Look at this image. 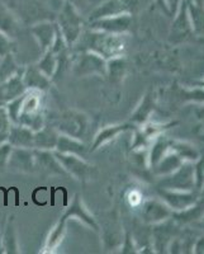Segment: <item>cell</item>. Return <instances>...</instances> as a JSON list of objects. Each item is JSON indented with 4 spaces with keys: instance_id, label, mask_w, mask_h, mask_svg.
Masks as SVG:
<instances>
[{
    "instance_id": "cell-1",
    "label": "cell",
    "mask_w": 204,
    "mask_h": 254,
    "mask_svg": "<svg viewBox=\"0 0 204 254\" xmlns=\"http://www.w3.org/2000/svg\"><path fill=\"white\" fill-rule=\"evenodd\" d=\"M74 52L89 51L102 56L106 61L121 58L124 50L122 35H113L98 29L84 28L79 40L71 47Z\"/></svg>"
},
{
    "instance_id": "cell-2",
    "label": "cell",
    "mask_w": 204,
    "mask_h": 254,
    "mask_svg": "<svg viewBox=\"0 0 204 254\" xmlns=\"http://www.w3.org/2000/svg\"><path fill=\"white\" fill-rule=\"evenodd\" d=\"M61 3L62 5L58 10L56 24L66 40L67 46L71 50L87 26V20L84 19L83 15L79 13V9L74 4L67 0H61Z\"/></svg>"
},
{
    "instance_id": "cell-3",
    "label": "cell",
    "mask_w": 204,
    "mask_h": 254,
    "mask_svg": "<svg viewBox=\"0 0 204 254\" xmlns=\"http://www.w3.org/2000/svg\"><path fill=\"white\" fill-rule=\"evenodd\" d=\"M45 94L46 93L38 92V90H27L24 93L23 104H22L18 124L29 127L35 132L45 126L46 124Z\"/></svg>"
},
{
    "instance_id": "cell-4",
    "label": "cell",
    "mask_w": 204,
    "mask_h": 254,
    "mask_svg": "<svg viewBox=\"0 0 204 254\" xmlns=\"http://www.w3.org/2000/svg\"><path fill=\"white\" fill-rule=\"evenodd\" d=\"M71 72L76 78H89V76H106L108 61L94 52L80 51L74 52L71 59Z\"/></svg>"
},
{
    "instance_id": "cell-5",
    "label": "cell",
    "mask_w": 204,
    "mask_h": 254,
    "mask_svg": "<svg viewBox=\"0 0 204 254\" xmlns=\"http://www.w3.org/2000/svg\"><path fill=\"white\" fill-rule=\"evenodd\" d=\"M56 158L58 159L60 164L65 169L67 176L81 183H89L98 178V168L90 164L81 156L70 155V154H61L53 150Z\"/></svg>"
},
{
    "instance_id": "cell-6",
    "label": "cell",
    "mask_w": 204,
    "mask_h": 254,
    "mask_svg": "<svg viewBox=\"0 0 204 254\" xmlns=\"http://www.w3.org/2000/svg\"><path fill=\"white\" fill-rule=\"evenodd\" d=\"M90 124L92 122L87 113L76 110H67L61 113L55 126L62 135L84 140L89 132Z\"/></svg>"
},
{
    "instance_id": "cell-7",
    "label": "cell",
    "mask_w": 204,
    "mask_h": 254,
    "mask_svg": "<svg viewBox=\"0 0 204 254\" xmlns=\"http://www.w3.org/2000/svg\"><path fill=\"white\" fill-rule=\"evenodd\" d=\"M8 169L15 173L32 174L36 173L35 149L13 147L9 158Z\"/></svg>"
},
{
    "instance_id": "cell-8",
    "label": "cell",
    "mask_w": 204,
    "mask_h": 254,
    "mask_svg": "<svg viewBox=\"0 0 204 254\" xmlns=\"http://www.w3.org/2000/svg\"><path fill=\"white\" fill-rule=\"evenodd\" d=\"M63 216L66 217L67 220L70 219H76L79 220L80 222H83L84 225L90 228L92 230L94 231H99L101 230V226H99L98 221L94 217V215H92L88 207L85 206V203L83 202V199H81L80 194H75L74 198H72L71 203L69 205V207L65 210L63 212Z\"/></svg>"
},
{
    "instance_id": "cell-9",
    "label": "cell",
    "mask_w": 204,
    "mask_h": 254,
    "mask_svg": "<svg viewBox=\"0 0 204 254\" xmlns=\"http://www.w3.org/2000/svg\"><path fill=\"white\" fill-rule=\"evenodd\" d=\"M36 172H41L45 176H67L62 165L52 150H37L35 149Z\"/></svg>"
},
{
    "instance_id": "cell-10",
    "label": "cell",
    "mask_w": 204,
    "mask_h": 254,
    "mask_svg": "<svg viewBox=\"0 0 204 254\" xmlns=\"http://www.w3.org/2000/svg\"><path fill=\"white\" fill-rule=\"evenodd\" d=\"M22 79H23L27 90H38V92L47 93L52 87L51 79L47 78L44 72L36 66V64L23 67Z\"/></svg>"
},
{
    "instance_id": "cell-11",
    "label": "cell",
    "mask_w": 204,
    "mask_h": 254,
    "mask_svg": "<svg viewBox=\"0 0 204 254\" xmlns=\"http://www.w3.org/2000/svg\"><path fill=\"white\" fill-rule=\"evenodd\" d=\"M128 23H130V17L127 14H119L114 17L102 18V19L94 20L87 24L88 28L108 32L113 35H122L128 27Z\"/></svg>"
},
{
    "instance_id": "cell-12",
    "label": "cell",
    "mask_w": 204,
    "mask_h": 254,
    "mask_svg": "<svg viewBox=\"0 0 204 254\" xmlns=\"http://www.w3.org/2000/svg\"><path fill=\"white\" fill-rule=\"evenodd\" d=\"M31 33L33 38L37 41L41 51L45 52L51 49L52 46V42H53L56 35V23L50 22V20L38 22L31 27Z\"/></svg>"
},
{
    "instance_id": "cell-13",
    "label": "cell",
    "mask_w": 204,
    "mask_h": 254,
    "mask_svg": "<svg viewBox=\"0 0 204 254\" xmlns=\"http://www.w3.org/2000/svg\"><path fill=\"white\" fill-rule=\"evenodd\" d=\"M0 253L18 254L20 247L18 243L17 230H15L14 216H9L3 231L0 233Z\"/></svg>"
},
{
    "instance_id": "cell-14",
    "label": "cell",
    "mask_w": 204,
    "mask_h": 254,
    "mask_svg": "<svg viewBox=\"0 0 204 254\" xmlns=\"http://www.w3.org/2000/svg\"><path fill=\"white\" fill-rule=\"evenodd\" d=\"M58 130L55 125L45 124L42 128L35 132V139H33V149L37 150H55L56 144L58 139Z\"/></svg>"
},
{
    "instance_id": "cell-15",
    "label": "cell",
    "mask_w": 204,
    "mask_h": 254,
    "mask_svg": "<svg viewBox=\"0 0 204 254\" xmlns=\"http://www.w3.org/2000/svg\"><path fill=\"white\" fill-rule=\"evenodd\" d=\"M33 139L35 131L23 125H10L8 132V142L13 147H23V149H33Z\"/></svg>"
},
{
    "instance_id": "cell-16",
    "label": "cell",
    "mask_w": 204,
    "mask_h": 254,
    "mask_svg": "<svg viewBox=\"0 0 204 254\" xmlns=\"http://www.w3.org/2000/svg\"><path fill=\"white\" fill-rule=\"evenodd\" d=\"M22 72H23V67H20L17 75L6 80L5 83L0 84V103H8L9 101L17 98L27 92L23 79H22Z\"/></svg>"
},
{
    "instance_id": "cell-17",
    "label": "cell",
    "mask_w": 204,
    "mask_h": 254,
    "mask_svg": "<svg viewBox=\"0 0 204 254\" xmlns=\"http://www.w3.org/2000/svg\"><path fill=\"white\" fill-rule=\"evenodd\" d=\"M55 151L61 154H70V155H78L81 156V158H85V155L89 151V147L87 146V144L83 140L75 139L71 136L60 133Z\"/></svg>"
},
{
    "instance_id": "cell-18",
    "label": "cell",
    "mask_w": 204,
    "mask_h": 254,
    "mask_svg": "<svg viewBox=\"0 0 204 254\" xmlns=\"http://www.w3.org/2000/svg\"><path fill=\"white\" fill-rule=\"evenodd\" d=\"M124 8L122 0H104L103 3L95 6L89 13L87 23L94 22V20L102 19L106 17H114V15L123 14Z\"/></svg>"
},
{
    "instance_id": "cell-19",
    "label": "cell",
    "mask_w": 204,
    "mask_h": 254,
    "mask_svg": "<svg viewBox=\"0 0 204 254\" xmlns=\"http://www.w3.org/2000/svg\"><path fill=\"white\" fill-rule=\"evenodd\" d=\"M20 28L22 27H20V22L17 15L5 4L0 1V31L14 40L19 35Z\"/></svg>"
},
{
    "instance_id": "cell-20",
    "label": "cell",
    "mask_w": 204,
    "mask_h": 254,
    "mask_svg": "<svg viewBox=\"0 0 204 254\" xmlns=\"http://www.w3.org/2000/svg\"><path fill=\"white\" fill-rule=\"evenodd\" d=\"M67 221L69 220L62 215L58 219V221L56 222V225L51 229L49 237L46 239V243H45L44 251H42L44 253H52V252H55L58 248L63 237H65V233H66Z\"/></svg>"
},
{
    "instance_id": "cell-21",
    "label": "cell",
    "mask_w": 204,
    "mask_h": 254,
    "mask_svg": "<svg viewBox=\"0 0 204 254\" xmlns=\"http://www.w3.org/2000/svg\"><path fill=\"white\" fill-rule=\"evenodd\" d=\"M124 127L121 125H113V126H106L104 128L97 132V135L94 136V140H93V144L90 146V151L94 153V151L99 150L102 146H104L105 144H108L109 141H112L113 139H115L118 135L124 131Z\"/></svg>"
},
{
    "instance_id": "cell-22",
    "label": "cell",
    "mask_w": 204,
    "mask_h": 254,
    "mask_svg": "<svg viewBox=\"0 0 204 254\" xmlns=\"http://www.w3.org/2000/svg\"><path fill=\"white\" fill-rule=\"evenodd\" d=\"M36 66L44 72L47 78L53 81L58 70V56L53 54L51 50H47V51L42 52V56L37 61Z\"/></svg>"
},
{
    "instance_id": "cell-23",
    "label": "cell",
    "mask_w": 204,
    "mask_h": 254,
    "mask_svg": "<svg viewBox=\"0 0 204 254\" xmlns=\"http://www.w3.org/2000/svg\"><path fill=\"white\" fill-rule=\"evenodd\" d=\"M20 66L17 64L14 54H8L4 58H0V84L5 83L19 72Z\"/></svg>"
},
{
    "instance_id": "cell-24",
    "label": "cell",
    "mask_w": 204,
    "mask_h": 254,
    "mask_svg": "<svg viewBox=\"0 0 204 254\" xmlns=\"http://www.w3.org/2000/svg\"><path fill=\"white\" fill-rule=\"evenodd\" d=\"M24 99V93L17 98L9 101L8 103H5L6 112H8L9 120L12 122V125L18 124V120H19L20 111H22V104H23Z\"/></svg>"
},
{
    "instance_id": "cell-25",
    "label": "cell",
    "mask_w": 204,
    "mask_h": 254,
    "mask_svg": "<svg viewBox=\"0 0 204 254\" xmlns=\"http://www.w3.org/2000/svg\"><path fill=\"white\" fill-rule=\"evenodd\" d=\"M13 150V146L8 141L0 145V173H3L8 169L9 158Z\"/></svg>"
},
{
    "instance_id": "cell-26",
    "label": "cell",
    "mask_w": 204,
    "mask_h": 254,
    "mask_svg": "<svg viewBox=\"0 0 204 254\" xmlns=\"http://www.w3.org/2000/svg\"><path fill=\"white\" fill-rule=\"evenodd\" d=\"M14 51V41L13 38L0 31V58H4L8 54Z\"/></svg>"
},
{
    "instance_id": "cell-27",
    "label": "cell",
    "mask_w": 204,
    "mask_h": 254,
    "mask_svg": "<svg viewBox=\"0 0 204 254\" xmlns=\"http://www.w3.org/2000/svg\"><path fill=\"white\" fill-rule=\"evenodd\" d=\"M10 125H12V122L9 120L5 104L0 103V131H9Z\"/></svg>"
},
{
    "instance_id": "cell-28",
    "label": "cell",
    "mask_w": 204,
    "mask_h": 254,
    "mask_svg": "<svg viewBox=\"0 0 204 254\" xmlns=\"http://www.w3.org/2000/svg\"><path fill=\"white\" fill-rule=\"evenodd\" d=\"M128 199H130V203L132 206H138L141 203V194L137 190H132L130 193V198Z\"/></svg>"
},
{
    "instance_id": "cell-29",
    "label": "cell",
    "mask_w": 204,
    "mask_h": 254,
    "mask_svg": "<svg viewBox=\"0 0 204 254\" xmlns=\"http://www.w3.org/2000/svg\"><path fill=\"white\" fill-rule=\"evenodd\" d=\"M67 1H70V3L74 4L76 8H78V6H80V5H85V4L88 3V0H67Z\"/></svg>"
}]
</instances>
